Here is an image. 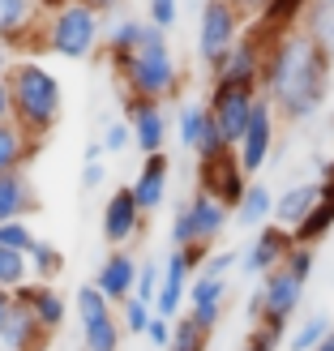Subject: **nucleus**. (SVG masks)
Listing matches in <instances>:
<instances>
[{
  "label": "nucleus",
  "mask_w": 334,
  "mask_h": 351,
  "mask_svg": "<svg viewBox=\"0 0 334 351\" xmlns=\"http://www.w3.org/2000/svg\"><path fill=\"white\" fill-rule=\"evenodd\" d=\"M322 5H330V9H334V0H322Z\"/></svg>",
  "instance_id": "53"
},
{
  "label": "nucleus",
  "mask_w": 334,
  "mask_h": 351,
  "mask_svg": "<svg viewBox=\"0 0 334 351\" xmlns=\"http://www.w3.org/2000/svg\"><path fill=\"white\" fill-rule=\"evenodd\" d=\"M34 154H39V142H30L13 120H5L0 125V176L26 171V163H34Z\"/></svg>",
  "instance_id": "27"
},
{
  "label": "nucleus",
  "mask_w": 334,
  "mask_h": 351,
  "mask_svg": "<svg viewBox=\"0 0 334 351\" xmlns=\"http://www.w3.org/2000/svg\"><path fill=\"white\" fill-rule=\"evenodd\" d=\"M300 300H305V283H300V278H291L283 266H278V270L257 278V287L249 295V322L287 335V322L296 317Z\"/></svg>",
  "instance_id": "5"
},
{
  "label": "nucleus",
  "mask_w": 334,
  "mask_h": 351,
  "mask_svg": "<svg viewBox=\"0 0 334 351\" xmlns=\"http://www.w3.org/2000/svg\"><path fill=\"white\" fill-rule=\"evenodd\" d=\"M167 184H171V159L167 154H150V159H142V167H137L133 184H129L137 210H142V215H154V210L167 202Z\"/></svg>",
  "instance_id": "19"
},
{
  "label": "nucleus",
  "mask_w": 334,
  "mask_h": 351,
  "mask_svg": "<svg viewBox=\"0 0 334 351\" xmlns=\"http://www.w3.org/2000/svg\"><path fill=\"white\" fill-rule=\"evenodd\" d=\"M13 300L30 308V317L43 326V335H56V330L64 326L69 304H64V295L51 287V283H39V278H30V283H22V287L13 291Z\"/></svg>",
  "instance_id": "20"
},
{
  "label": "nucleus",
  "mask_w": 334,
  "mask_h": 351,
  "mask_svg": "<svg viewBox=\"0 0 334 351\" xmlns=\"http://www.w3.org/2000/svg\"><path fill=\"white\" fill-rule=\"evenodd\" d=\"M318 202H322V180H296L283 193H274V219L270 223H278V227H287V232H291V227L305 223V215Z\"/></svg>",
  "instance_id": "23"
},
{
  "label": "nucleus",
  "mask_w": 334,
  "mask_h": 351,
  "mask_svg": "<svg viewBox=\"0 0 334 351\" xmlns=\"http://www.w3.org/2000/svg\"><path fill=\"white\" fill-rule=\"evenodd\" d=\"M103 17L91 13L77 0H64L60 9L43 13V51L60 60H91L99 51V39H103Z\"/></svg>",
  "instance_id": "4"
},
{
  "label": "nucleus",
  "mask_w": 334,
  "mask_h": 351,
  "mask_svg": "<svg viewBox=\"0 0 334 351\" xmlns=\"http://www.w3.org/2000/svg\"><path fill=\"white\" fill-rule=\"evenodd\" d=\"M283 270L291 278H300V283H309L313 270H318V253H313V244H291V253L283 257Z\"/></svg>",
  "instance_id": "37"
},
{
  "label": "nucleus",
  "mask_w": 334,
  "mask_h": 351,
  "mask_svg": "<svg viewBox=\"0 0 334 351\" xmlns=\"http://www.w3.org/2000/svg\"><path fill=\"white\" fill-rule=\"evenodd\" d=\"M270 39L274 34L261 26V22H253V26H244V34L236 39V47L227 51V56L210 69L215 73V82H223V86H249V90H257L261 86V64H266V47H270Z\"/></svg>",
  "instance_id": "8"
},
{
  "label": "nucleus",
  "mask_w": 334,
  "mask_h": 351,
  "mask_svg": "<svg viewBox=\"0 0 334 351\" xmlns=\"http://www.w3.org/2000/svg\"><path fill=\"white\" fill-rule=\"evenodd\" d=\"M198 189H206L210 197H219L227 210H236L240 197H244V189H249V176H244L236 150L223 154V159H215V163H202L198 167Z\"/></svg>",
  "instance_id": "17"
},
{
  "label": "nucleus",
  "mask_w": 334,
  "mask_h": 351,
  "mask_svg": "<svg viewBox=\"0 0 334 351\" xmlns=\"http://www.w3.org/2000/svg\"><path fill=\"white\" fill-rule=\"evenodd\" d=\"M257 95H261V90H249V86H223V82L210 86L206 112H210V120L219 125L223 142L232 146V150H236V142L244 137V129H249V116H253Z\"/></svg>",
  "instance_id": "9"
},
{
  "label": "nucleus",
  "mask_w": 334,
  "mask_h": 351,
  "mask_svg": "<svg viewBox=\"0 0 334 351\" xmlns=\"http://www.w3.org/2000/svg\"><path fill=\"white\" fill-rule=\"evenodd\" d=\"M26 257H30V278H39V283H51V278L64 274V253L47 240H34V249Z\"/></svg>",
  "instance_id": "31"
},
{
  "label": "nucleus",
  "mask_w": 334,
  "mask_h": 351,
  "mask_svg": "<svg viewBox=\"0 0 334 351\" xmlns=\"http://www.w3.org/2000/svg\"><path fill=\"white\" fill-rule=\"evenodd\" d=\"M5 82H9V120L30 137V142L43 146L47 137L56 133L60 116H64V86H60V77L51 73L43 60L22 56V60H13Z\"/></svg>",
  "instance_id": "2"
},
{
  "label": "nucleus",
  "mask_w": 334,
  "mask_h": 351,
  "mask_svg": "<svg viewBox=\"0 0 334 351\" xmlns=\"http://www.w3.org/2000/svg\"><path fill=\"white\" fill-rule=\"evenodd\" d=\"M176 17H180V0H146V22L159 26L163 34L176 26Z\"/></svg>",
  "instance_id": "39"
},
{
  "label": "nucleus",
  "mask_w": 334,
  "mask_h": 351,
  "mask_svg": "<svg viewBox=\"0 0 334 351\" xmlns=\"http://www.w3.org/2000/svg\"><path fill=\"white\" fill-rule=\"evenodd\" d=\"M39 5H43V13H51V9H60L64 0H39Z\"/></svg>",
  "instance_id": "52"
},
{
  "label": "nucleus",
  "mask_w": 334,
  "mask_h": 351,
  "mask_svg": "<svg viewBox=\"0 0 334 351\" xmlns=\"http://www.w3.org/2000/svg\"><path fill=\"white\" fill-rule=\"evenodd\" d=\"M9 120V82L0 77V125H5Z\"/></svg>",
  "instance_id": "48"
},
{
  "label": "nucleus",
  "mask_w": 334,
  "mask_h": 351,
  "mask_svg": "<svg viewBox=\"0 0 334 351\" xmlns=\"http://www.w3.org/2000/svg\"><path fill=\"white\" fill-rule=\"evenodd\" d=\"M291 232L287 227H278V223H266V227H257V236L253 244L240 253V270L249 274V278H261V274H270L283 266V257L291 253Z\"/></svg>",
  "instance_id": "15"
},
{
  "label": "nucleus",
  "mask_w": 334,
  "mask_h": 351,
  "mask_svg": "<svg viewBox=\"0 0 334 351\" xmlns=\"http://www.w3.org/2000/svg\"><path fill=\"white\" fill-rule=\"evenodd\" d=\"M274 103L266 99V95H257V103H253V116H249V129H244V137L236 142V159H240V167H244V176H253L266 167V159H270V150H274Z\"/></svg>",
  "instance_id": "10"
},
{
  "label": "nucleus",
  "mask_w": 334,
  "mask_h": 351,
  "mask_svg": "<svg viewBox=\"0 0 334 351\" xmlns=\"http://www.w3.org/2000/svg\"><path fill=\"white\" fill-rule=\"evenodd\" d=\"M34 236L30 232V223L26 219H13V223H0V244H5V249H17V253H30L34 249Z\"/></svg>",
  "instance_id": "38"
},
{
  "label": "nucleus",
  "mask_w": 334,
  "mask_h": 351,
  "mask_svg": "<svg viewBox=\"0 0 334 351\" xmlns=\"http://www.w3.org/2000/svg\"><path fill=\"white\" fill-rule=\"evenodd\" d=\"M142 339H146V343H150L154 351H167V343H171V322H167V317H159V313H154Z\"/></svg>",
  "instance_id": "43"
},
{
  "label": "nucleus",
  "mask_w": 334,
  "mask_h": 351,
  "mask_svg": "<svg viewBox=\"0 0 334 351\" xmlns=\"http://www.w3.org/2000/svg\"><path fill=\"white\" fill-rule=\"evenodd\" d=\"M193 274H198V270H193L189 253L184 249H167V257H163V278H159V295H154V313H159V317H167V322L180 317V308L189 300Z\"/></svg>",
  "instance_id": "14"
},
{
  "label": "nucleus",
  "mask_w": 334,
  "mask_h": 351,
  "mask_svg": "<svg viewBox=\"0 0 334 351\" xmlns=\"http://www.w3.org/2000/svg\"><path fill=\"white\" fill-rule=\"evenodd\" d=\"M103 180H108V171H103V159H99V163H82V189H86V193H95Z\"/></svg>",
  "instance_id": "44"
},
{
  "label": "nucleus",
  "mask_w": 334,
  "mask_h": 351,
  "mask_svg": "<svg viewBox=\"0 0 334 351\" xmlns=\"http://www.w3.org/2000/svg\"><path fill=\"white\" fill-rule=\"evenodd\" d=\"M236 9H240L244 17H257V22H261V17H266V9H270V0H236Z\"/></svg>",
  "instance_id": "45"
},
{
  "label": "nucleus",
  "mask_w": 334,
  "mask_h": 351,
  "mask_svg": "<svg viewBox=\"0 0 334 351\" xmlns=\"http://www.w3.org/2000/svg\"><path fill=\"white\" fill-rule=\"evenodd\" d=\"M300 30L326 51V56H334V9H330V5L313 0V5L305 9V17H300Z\"/></svg>",
  "instance_id": "29"
},
{
  "label": "nucleus",
  "mask_w": 334,
  "mask_h": 351,
  "mask_svg": "<svg viewBox=\"0 0 334 351\" xmlns=\"http://www.w3.org/2000/svg\"><path fill=\"white\" fill-rule=\"evenodd\" d=\"M13 60H17V56H13V47H9L5 39H0V77H5L9 69H13Z\"/></svg>",
  "instance_id": "47"
},
{
  "label": "nucleus",
  "mask_w": 334,
  "mask_h": 351,
  "mask_svg": "<svg viewBox=\"0 0 334 351\" xmlns=\"http://www.w3.org/2000/svg\"><path fill=\"white\" fill-rule=\"evenodd\" d=\"M103 240L112 244V249H129V244L142 236V227H146V215L137 210L133 202V193L129 189H116L108 202H103Z\"/></svg>",
  "instance_id": "16"
},
{
  "label": "nucleus",
  "mask_w": 334,
  "mask_h": 351,
  "mask_svg": "<svg viewBox=\"0 0 334 351\" xmlns=\"http://www.w3.org/2000/svg\"><path fill=\"white\" fill-rule=\"evenodd\" d=\"M99 142H103V150H108V154H120V150H129V146H133V133H129L125 120H108Z\"/></svg>",
  "instance_id": "41"
},
{
  "label": "nucleus",
  "mask_w": 334,
  "mask_h": 351,
  "mask_svg": "<svg viewBox=\"0 0 334 351\" xmlns=\"http://www.w3.org/2000/svg\"><path fill=\"white\" fill-rule=\"evenodd\" d=\"M159 278H163V261L146 257L142 266H137V283H133V295H137L142 304H150V308H154V295H159Z\"/></svg>",
  "instance_id": "35"
},
{
  "label": "nucleus",
  "mask_w": 334,
  "mask_h": 351,
  "mask_svg": "<svg viewBox=\"0 0 334 351\" xmlns=\"http://www.w3.org/2000/svg\"><path fill=\"white\" fill-rule=\"evenodd\" d=\"M51 335H43V326L30 317L26 304H9L5 317H0V351H43Z\"/></svg>",
  "instance_id": "21"
},
{
  "label": "nucleus",
  "mask_w": 334,
  "mask_h": 351,
  "mask_svg": "<svg viewBox=\"0 0 334 351\" xmlns=\"http://www.w3.org/2000/svg\"><path fill=\"white\" fill-rule=\"evenodd\" d=\"M103 154H108V150H103V142H91V146H86V154H82V163H99Z\"/></svg>",
  "instance_id": "49"
},
{
  "label": "nucleus",
  "mask_w": 334,
  "mask_h": 351,
  "mask_svg": "<svg viewBox=\"0 0 334 351\" xmlns=\"http://www.w3.org/2000/svg\"><path fill=\"white\" fill-rule=\"evenodd\" d=\"M189 317L202 322L206 330H215L223 322V308H227V278H206V274H193L189 283Z\"/></svg>",
  "instance_id": "22"
},
{
  "label": "nucleus",
  "mask_w": 334,
  "mask_h": 351,
  "mask_svg": "<svg viewBox=\"0 0 334 351\" xmlns=\"http://www.w3.org/2000/svg\"><path fill=\"white\" fill-rule=\"evenodd\" d=\"M180 219L189 227V240L202 244V249H215V240L227 232L232 223V210H227L219 197H210L206 189H193V197L180 206Z\"/></svg>",
  "instance_id": "12"
},
{
  "label": "nucleus",
  "mask_w": 334,
  "mask_h": 351,
  "mask_svg": "<svg viewBox=\"0 0 334 351\" xmlns=\"http://www.w3.org/2000/svg\"><path fill=\"white\" fill-rule=\"evenodd\" d=\"M0 39L13 51L17 47L43 51V5L39 0H0Z\"/></svg>",
  "instance_id": "13"
},
{
  "label": "nucleus",
  "mask_w": 334,
  "mask_h": 351,
  "mask_svg": "<svg viewBox=\"0 0 334 351\" xmlns=\"http://www.w3.org/2000/svg\"><path fill=\"white\" fill-rule=\"evenodd\" d=\"M330 317L326 313H313V317H305V326H296L291 335H287V351H313L326 335H330Z\"/></svg>",
  "instance_id": "34"
},
{
  "label": "nucleus",
  "mask_w": 334,
  "mask_h": 351,
  "mask_svg": "<svg viewBox=\"0 0 334 351\" xmlns=\"http://www.w3.org/2000/svg\"><path fill=\"white\" fill-rule=\"evenodd\" d=\"M77 5H86L91 13L103 17V13H116V9H120V0H77Z\"/></svg>",
  "instance_id": "46"
},
{
  "label": "nucleus",
  "mask_w": 334,
  "mask_h": 351,
  "mask_svg": "<svg viewBox=\"0 0 334 351\" xmlns=\"http://www.w3.org/2000/svg\"><path fill=\"white\" fill-rule=\"evenodd\" d=\"M202 129H206V103H184V108L176 112V137H180V146L198 150Z\"/></svg>",
  "instance_id": "33"
},
{
  "label": "nucleus",
  "mask_w": 334,
  "mask_h": 351,
  "mask_svg": "<svg viewBox=\"0 0 334 351\" xmlns=\"http://www.w3.org/2000/svg\"><path fill=\"white\" fill-rule=\"evenodd\" d=\"M330 77H334V56H326L300 26H291L270 39L257 90L274 103L278 116L309 120L330 99Z\"/></svg>",
  "instance_id": "1"
},
{
  "label": "nucleus",
  "mask_w": 334,
  "mask_h": 351,
  "mask_svg": "<svg viewBox=\"0 0 334 351\" xmlns=\"http://www.w3.org/2000/svg\"><path fill=\"white\" fill-rule=\"evenodd\" d=\"M137 266H142V257H133V249H112L108 257L99 261L95 270V287L108 304H125L133 295V283H137Z\"/></svg>",
  "instance_id": "18"
},
{
  "label": "nucleus",
  "mask_w": 334,
  "mask_h": 351,
  "mask_svg": "<svg viewBox=\"0 0 334 351\" xmlns=\"http://www.w3.org/2000/svg\"><path fill=\"white\" fill-rule=\"evenodd\" d=\"M244 17L236 9V0H206L202 5V17H198V56L206 69H215L227 51L236 47V39L244 34Z\"/></svg>",
  "instance_id": "6"
},
{
  "label": "nucleus",
  "mask_w": 334,
  "mask_h": 351,
  "mask_svg": "<svg viewBox=\"0 0 334 351\" xmlns=\"http://www.w3.org/2000/svg\"><path fill=\"white\" fill-rule=\"evenodd\" d=\"M13 304V291H0V317H5V308Z\"/></svg>",
  "instance_id": "51"
},
{
  "label": "nucleus",
  "mask_w": 334,
  "mask_h": 351,
  "mask_svg": "<svg viewBox=\"0 0 334 351\" xmlns=\"http://www.w3.org/2000/svg\"><path fill=\"white\" fill-rule=\"evenodd\" d=\"M232 266H240V257L232 249H210L198 274H206V278H227V270H232Z\"/></svg>",
  "instance_id": "40"
},
{
  "label": "nucleus",
  "mask_w": 334,
  "mask_h": 351,
  "mask_svg": "<svg viewBox=\"0 0 334 351\" xmlns=\"http://www.w3.org/2000/svg\"><path fill=\"white\" fill-rule=\"evenodd\" d=\"M150 30H154V26L146 22V17H120V22L108 30V39H103V51H108V64L116 69V73L129 64L133 51L150 39Z\"/></svg>",
  "instance_id": "24"
},
{
  "label": "nucleus",
  "mask_w": 334,
  "mask_h": 351,
  "mask_svg": "<svg viewBox=\"0 0 334 351\" xmlns=\"http://www.w3.org/2000/svg\"><path fill=\"white\" fill-rule=\"evenodd\" d=\"M232 215H236V227H244V232L266 227L274 219V193H270V184L249 180V189H244V197H240V206L232 210Z\"/></svg>",
  "instance_id": "26"
},
{
  "label": "nucleus",
  "mask_w": 334,
  "mask_h": 351,
  "mask_svg": "<svg viewBox=\"0 0 334 351\" xmlns=\"http://www.w3.org/2000/svg\"><path fill=\"white\" fill-rule=\"evenodd\" d=\"M34 210H39V193H34L30 176H26V171H9V176H0V223L30 219Z\"/></svg>",
  "instance_id": "25"
},
{
  "label": "nucleus",
  "mask_w": 334,
  "mask_h": 351,
  "mask_svg": "<svg viewBox=\"0 0 334 351\" xmlns=\"http://www.w3.org/2000/svg\"><path fill=\"white\" fill-rule=\"evenodd\" d=\"M150 317H154V308L150 304H142L137 300V295H129L125 304H120V330H125V335H146V326H150Z\"/></svg>",
  "instance_id": "36"
},
{
  "label": "nucleus",
  "mask_w": 334,
  "mask_h": 351,
  "mask_svg": "<svg viewBox=\"0 0 334 351\" xmlns=\"http://www.w3.org/2000/svg\"><path fill=\"white\" fill-rule=\"evenodd\" d=\"M313 351H334V330H330V335H326V339H322L318 347H313Z\"/></svg>",
  "instance_id": "50"
},
{
  "label": "nucleus",
  "mask_w": 334,
  "mask_h": 351,
  "mask_svg": "<svg viewBox=\"0 0 334 351\" xmlns=\"http://www.w3.org/2000/svg\"><path fill=\"white\" fill-rule=\"evenodd\" d=\"M309 5H313V0H270V9H266V17H261V26H266L270 34H283V30H291V26H300V17H305Z\"/></svg>",
  "instance_id": "32"
},
{
  "label": "nucleus",
  "mask_w": 334,
  "mask_h": 351,
  "mask_svg": "<svg viewBox=\"0 0 334 351\" xmlns=\"http://www.w3.org/2000/svg\"><path fill=\"white\" fill-rule=\"evenodd\" d=\"M330 227H334V197H326V193H322V202L305 215V223L291 227V240L296 244H318V240L330 236Z\"/></svg>",
  "instance_id": "28"
},
{
  "label": "nucleus",
  "mask_w": 334,
  "mask_h": 351,
  "mask_svg": "<svg viewBox=\"0 0 334 351\" xmlns=\"http://www.w3.org/2000/svg\"><path fill=\"white\" fill-rule=\"evenodd\" d=\"M73 313L82 322V351H120L125 330H120L116 304L103 300L95 283H86V287L73 291Z\"/></svg>",
  "instance_id": "7"
},
{
  "label": "nucleus",
  "mask_w": 334,
  "mask_h": 351,
  "mask_svg": "<svg viewBox=\"0 0 334 351\" xmlns=\"http://www.w3.org/2000/svg\"><path fill=\"white\" fill-rule=\"evenodd\" d=\"M129 125L133 133V146L142 150V159H150V154H163L167 146V112H163V103H154V99H133L125 95V116H120Z\"/></svg>",
  "instance_id": "11"
},
{
  "label": "nucleus",
  "mask_w": 334,
  "mask_h": 351,
  "mask_svg": "<svg viewBox=\"0 0 334 351\" xmlns=\"http://www.w3.org/2000/svg\"><path fill=\"white\" fill-rule=\"evenodd\" d=\"M210 335H215V330H206L202 322H193L189 313H180V317L171 322L167 351H210Z\"/></svg>",
  "instance_id": "30"
},
{
  "label": "nucleus",
  "mask_w": 334,
  "mask_h": 351,
  "mask_svg": "<svg viewBox=\"0 0 334 351\" xmlns=\"http://www.w3.org/2000/svg\"><path fill=\"white\" fill-rule=\"evenodd\" d=\"M278 343H283V335H278V330L253 326V330H249V339H244V351H278Z\"/></svg>",
  "instance_id": "42"
},
{
  "label": "nucleus",
  "mask_w": 334,
  "mask_h": 351,
  "mask_svg": "<svg viewBox=\"0 0 334 351\" xmlns=\"http://www.w3.org/2000/svg\"><path fill=\"white\" fill-rule=\"evenodd\" d=\"M125 82V95L133 99H154V103H167L176 90H180V64H176V51L167 43V34L154 26L150 39L142 43L129 56V64L116 73Z\"/></svg>",
  "instance_id": "3"
}]
</instances>
